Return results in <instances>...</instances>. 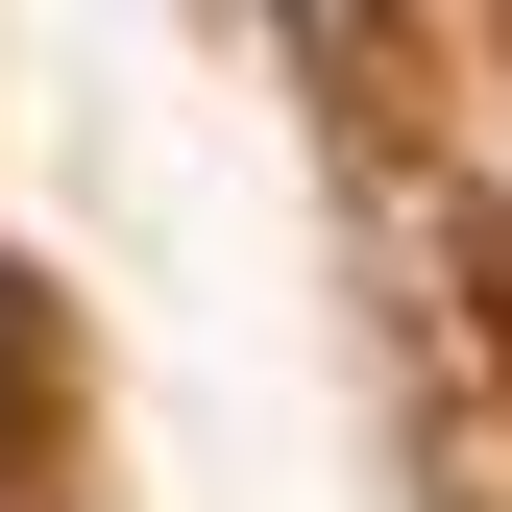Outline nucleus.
I'll return each mask as SVG.
<instances>
[{"instance_id":"f257e3e1","label":"nucleus","mask_w":512,"mask_h":512,"mask_svg":"<svg viewBox=\"0 0 512 512\" xmlns=\"http://www.w3.org/2000/svg\"><path fill=\"white\" fill-rule=\"evenodd\" d=\"M293 25H317V49H366V25H391V0H293Z\"/></svg>"}]
</instances>
